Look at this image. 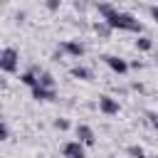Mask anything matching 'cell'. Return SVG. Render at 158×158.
Wrapping results in <instances>:
<instances>
[{
	"mask_svg": "<svg viewBox=\"0 0 158 158\" xmlns=\"http://www.w3.org/2000/svg\"><path fill=\"white\" fill-rule=\"evenodd\" d=\"M136 47H138L141 52H148V49H153V42H151L148 37H138V40H136Z\"/></svg>",
	"mask_w": 158,
	"mask_h": 158,
	"instance_id": "cell-12",
	"label": "cell"
},
{
	"mask_svg": "<svg viewBox=\"0 0 158 158\" xmlns=\"http://www.w3.org/2000/svg\"><path fill=\"white\" fill-rule=\"evenodd\" d=\"M104 62H106L109 69H114L116 74H126V72H128V64H126V59H121V57H111V54H106Z\"/></svg>",
	"mask_w": 158,
	"mask_h": 158,
	"instance_id": "cell-5",
	"label": "cell"
},
{
	"mask_svg": "<svg viewBox=\"0 0 158 158\" xmlns=\"http://www.w3.org/2000/svg\"><path fill=\"white\" fill-rule=\"evenodd\" d=\"M114 30H128V32H141V22L133 17V15H128V12H118V10H114L109 17H104Z\"/></svg>",
	"mask_w": 158,
	"mask_h": 158,
	"instance_id": "cell-1",
	"label": "cell"
},
{
	"mask_svg": "<svg viewBox=\"0 0 158 158\" xmlns=\"http://www.w3.org/2000/svg\"><path fill=\"white\" fill-rule=\"evenodd\" d=\"M62 153L67 156V158H84L86 156V143L84 141H69V143H64V148H62Z\"/></svg>",
	"mask_w": 158,
	"mask_h": 158,
	"instance_id": "cell-3",
	"label": "cell"
},
{
	"mask_svg": "<svg viewBox=\"0 0 158 158\" xmlns=\"http://www.w3.org/2000/svg\"><path fill=\"white\" fill-rule=\"evenodd\" d=\"M94 30H96V35H99V37H109L114 27H111V25H109L106 20H99V22L94 25Z\"/></svg>",
	"mask_w": 158,
	"mask_h": 158,
	"instance_id": "cell-10",
	"label": "cell"
},
{
	"mask_svg": "<svg viewBox=\"0 0 158 158\" xmlns=\"http://www.w3.org/2000/svg\"><path fill=\"white\" fill-rule=\"evenodd\" d=\"M32 99H37V101H52L54 99V89L37 84V86H32Z\"/></svg>",
	"mask_w": 158,
	"mask_h": 158,
	"instance_id": "cell-6",
	"label": "cell"
},
{
	"mask_svg": "<svg viewBox=\"0 0 158 158\" xmlns=\"http://www.w3.org/2000/svg\"><path fill=\"white\" fill-rule=\"evenodd\" d=\"M77 138H79V141H84L86 146H94V143H96V138H94V131H91L86 123H79V126H77Z\"/></svg>",
	"mask_w": 158,
	"mask_h": 158,
	"instance_id": "cell-7",
	"label": "cell"
},
{
	"mask_svg": "<svg viewBox=\"0 0 158 158\" xmlns=\"http://www.w3.org/2000/svg\"><path fill=\"white\" fill-rule=\"evenodd\" d=\"M72 77H77V79H91V72L84 69V67H72Z\"/></svg>",
	"mask_w": 158,
	"mask_h": 158,
	"instance_id": "cell-11",
	"label": "cell"
},
{
	"mask_svg": "<svg viewBox=\"0 0 158 158\" xmlns=\"http://www.w3.org/2000/svg\"><path fill=\"white\" fill-rule=\"evenodd\" d=\"M17 62H20L17 49L5 47V49H2V54H0V69H2L5 74H12V72H17Z\"/></svg>",
	"mask_w": 158,
	"mask_h": 158,
	"instance_id": "cell-2",
	"label": "cell"
},
{
	"mask_svg": "<svg viewBox=\"0 0 158 158\" xmlns=\"http://www.w3.org/2000/svg\"><path fill=\"white\" fill-rule=\"evenodd\" d=\"M148 118H151V126L158 128V114H148Z\"/></svg>",
	"mask_w": 158,
	"mask_h": 158,
	"instance_id": "cell-19",
	"label": "cell"
},
{
	"mask_svg": "<svg viewBox=\"0 0 158 158\" xmlns=\"http://www.w3.org/2000/svg\"><path fill=\"white\" fill-rule=\"evenodd\" d=\"M99 111H101V114H106V116L118 114V99H114V96H109V94L99 96Z\"/></svg>",
	"mask_w": 158,
	"mask_h": 158,
	"instance_id": "cell-4",
	"label": "cell"
},
{
	"mask_svg": "<svg viewBox=\"0 0 158 158\" xmlns=\"http://www.w3.org/2000/svg\"><path fill=\"white\" fill-rule=\"evenodd\" d=\"M62 49H64L67 54H72V57H81V54H84V44L77 42V40H67V42L62 44Z\"/></svg>",
	"mask_w": 158,
	"mask_h": 158,
	"instance_id": "cell-8",
	"label": "cell"
},
{
	"mask_svg": "<svg viewBox=\"0 0 158 158\" xmlns=\"http://www.w3.org/2000/svg\"><path fill=\"white\" fill-rule=\"evenodd\" d=\"M114 10H116V7H114V5H109V2H101V5H99V12H101V17H109Z\"/></svg>",
	"mask_w": 158,
	"mask_h": 158,
	"instance_id": "cell-14",
	"label": "cell"
},
{
	"mask_svg": "<svg viewBox=\"0 0 158 158\" xmlns=\"http://www.w3.org/2000/svg\"><path fill=\"white\" fill-rule=\"evenodd\" d=\"M54 128H59V131H67V128H69V121H67V118H57V121H54Z\"/></svg>",
	"mask_w": 158,
	"mask_h": 158,
	"instance_id": "cell-16",
	"label": "cell"
},
{
	"mask_svg": "<svg viewBox=\"0 0 158 158\" xmlns=\"http://www.w3.org/2000/svg\"><path fill=\"white\" fill-rule=\"evenodd\" d=\"M62 0H47V10H59Z\"/></svg>",
	"mask_w": 158,
	"mask_h": 158,
	"instance_id": "cell-17",
	"label": "cell"
},
{
	"mask_svg": "<svg viewBox=\"0 0 158 158\" xmlns=\"http://www.w3.org/2000/svg\"><path fill=\"white\" fill-rule=\"evenodd\" d=\"M151 17L158 22V5H153V7H151Z\"/></svg>",
	"mask_w": 158,
	"mask_h": 158,
	"instance_id": "cell-20",
	"label": "cell"
},
{
	"mask_svg": "<svg viewBox=\"0 0 158 158\" xmlns=\"http://www.w3.org/2000/svg\"><path fill=\"white\" fill-rule=\"evenodd\" d=\"M0 141H7V123L0 126Z\"/></svg>",
	"mask_w": 158,
	"mask_h": 158,
	"instance_id": "cell-18",
	"label": "cell"
},
{
	"mask_svg": "<svg viewBox=\"0 0 158 158\" xmlns=\"http://www.w3.org/2000/svg\"><path fill=\"white\" fill-rule=\"evenodd\" d=\"M40 84H42V86H52V89H54V77H52L49 72H42V74H40Z\"/></svg>",
	"mask_w": 158,
	"mask_h": 158,
	"instance_id": "cell-13",
	"label": "cell"
},
{
	"mask_svg": "<svg viewBox=\"0 0 158 158\" xmlns=\"http://www.w3.org/2000/svg\"><path fill=\"white\" fill-rule=\"evenodd\" d=\"M20 81H22L25 86H30V89H32V86H37V84H40V77H37L35 72H25V74H20Z\"/></svg>",
	"mask_w": 158,
	"mask_h": 158,
	"instance_id": "cell-9",
	"label": "cell"
},
{
	"mask_svg": "<svg viewBox=\"0 0 158 158\" xmlns=\"http://www.w3.org/2000/svg\"><path fill=\"white\" fill-rule=\"evenodd\" d=\"M126 153H128V156H146V151H143L141 146H128Z\"/></svg>",
	"mask_w": 158,
	"mask_h": 158,
	"instance_id": "cell-15",
	"label": "cell"
}]
</instances>
